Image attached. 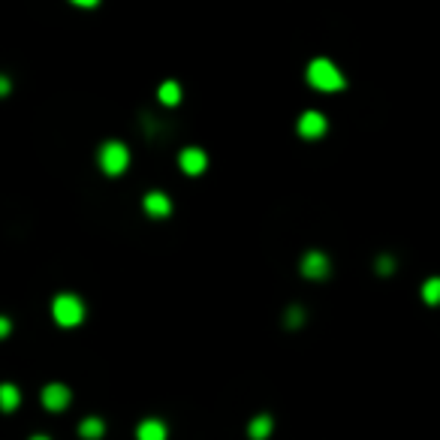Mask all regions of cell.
Masks as SVG:
<instances>
[{"instance_id":"cell-1","label":"cell","mask_w":440,"mask_h":440,"mask_svg":"<svg viewBox=\"0 0 440 440\" xmlns=\"http://www.w3.org/2000/svg\"><path fill=\"white\" fill-rule=\"evenodd\" d=\"M308 81L314 85L317 91H341L344 88V76L338 72V67L332 61H326V58H317V61H311V67H308Z\"/></svg>"},{"instance_id":"cell-14","label":"cell","mask_w":440,"mask_h":440,"mask_svg":"<svg viewBox=\"0 0 440 440\" xmlns=\"http://www.w3.org/2000/svg\"><path fill=\"white\" fill-rule=\"evenodd\" d=\"M423 296H425V301H428V305H437V299H440V281H437V278H432V281L425 283Z\"/></svg>"},{"instance_id":"cell-9","label":"cell","mask_w":440,"mask_h":440,"mask_svg":"<svg viewBox=\"0 0 440 440\" xmlns=\"http://www.w3.org/2000/svg\"><path fill=\"white\" fill-rule=\"evenodd\" d=\"M136 434H139V440H166V425L160 419H145Z\"/></svg>"},{"instance_id":"cell-8","label":"cell","mask_w":440,"mask_h":440,"mask_svg":"<svg viewBox=\"0 0 440 440\" xmlns=\"http://www.w3.org/2000/svg\"><path fill=\"white\" fill-rule=\"evenodd\" d=\"M145 212L151 217H166L172 212V203L166 194H160V190H151L148 196H145Z\"/></svg>"},{"instance_id":"cell-18","label":"cell","mask_w":440,"mask_h":440,"mask_svg":"<svg viewBox=\"0 0 440 440\" xmlns=\"http://www.w3.org/2000/svg\"><path fill=\"white\" fill-rule=\"evenodd\" d=\"M6 94H9V79L0 76V97H6Z\"/></svg>"},{"instance_id":"cell-2","label":"cell","mask_w":440,"mask_h":440,"mask_svg":"<svg viewBox=\"0 0 440 440\" xmlns=\"http://www.w3.org/2000/svg\"><path fill=\"white\" fill-rule=\"evenodd\" d=\"M52 314H54V320H58L61 326H79L81 317H85V305H81L76 296L63 292V296H58L52 301Z\"/></svg>"},{"instance_id":"cell-7","label":"cell","mask_w":440,"mask_h":440,"mask_svg":"<svg viewBox=\"0 0 440 440\" xmlns=\"http://www.w3.org/2000/svg\"><path fill=\"white\" fill-rule=\"evenodd\" d=\"M178 163L187 175H203L205 166H208V157H205V151H199V148H184Z\"/></svg>"},{"instance_id":"cell-4","label":"cell","mask_w":440,"mask_h":440,"mask_svg":"<svg viewBox=\"0 0 440 440\" xmlns=\"http://www.w3.org/2000/svg\"><path fill=\"white\" fill-rule=\"evenodd\" d=\"M42 404L58 414V410H63L70 404V389L63 386V383H49V386L42 389Z\"/></svg>"},{"instance_id":"cell-3","label":"cell","mask_w":440,"mask_h":440,"mask_svg":"<svg viewBox=\"0 0 440 440\" xmlns=\"http://www.w3.org/2000/svg\"><path fill=\"white\" fill-rule=\"evenodd\" d=\"M127 163H130V151H127V145L106 142L103 148H100V166H103L106 175H121V172L127 169Z\"/></svg>"},{"instance_id":"cell-15","label":"cell","mask_w":440,"mask_h":440,"mask_svg":"<svg viewBox=\"0 0 440 440\" xmlns=\"http://www.w3.org/2000/svg\"><path fill=\"white\" fill-rule=\"evenodd\" d=\"M287 323H290V326H299V323H301V308H290Z\"/></svg>"},{"instance_id":"cell-5","label":"cell","mask_w":440,"mask_h":440,"mask_svg":"<svg viewBox=\"0 0 440 440\" xmlns=\"http://www.w3.org/2000/svg\"><path fill=\"white\" fill-rule=\"evenodd\" d=\"M301 274L305 278H326L329 274V256L326 253H320V251H311L305 260H301Z\"/></svg>"},{"instance_id":"cell-10","label":"cell","mask_w":440,"mask_h":440,"mask_svg":"<svg viewBox=\"0 0 440 440\" xmlns=\"http://www.w3.org/2000/svg\"><path fill=\"white\" fill-rule=\"evenodd\" d=\"M18 401H22V395H18V389L13 386V383H0V410H15Z\"/></svg>"},{"instance_id":"cell-19","label":"cell","mask_w":440,"mask_h":440,"mask_svg":"<svg viewBox=\"0 0 440 440\" xmlns=\"http://www.w3.org/2000/svg\"><path fill=\"white\" fill-rule=\"evenodd\" d=\"M31 440H49V437H45V434H33Z\"/></svg>"},{"instance_id":"cell-11","label":"cell","mask_w":440,"mask_h":440,"mask_svg":"<svg viewBox=\"0 0 440 440\" xmlns=\"http://www.w3.org/2000/svg\"><path fill=\"white\" fill-rule=\"evenodd\" d=\"M247 434L253 440H265L272 434V416H256L251 425H247Z\"/></svg>"},{"instance_id":"cell-6","label":"cell","mask_w":440,"mask_h":440,"mask_svg":"<svg viewBox=\"0 0 440 440\" xmlns=\"http://www.w3.org/2000/svg\"><path fill=\"white\" fill-rule=\"evenodd\" d=\"M299 133L305 136V139H320V136L326 133V118L320 112H305L299 118Z\"/></svg>"},{"instance_id":"cell-13","label":"cell","mask_w":440,"mask_h":440,"mask_svg":"<svg viewBox=\"0 0 440 440\" xmlns=\"http://www.w3.org/2000/svg\"><path fill=\"white\" fill-rule=\"evenodd\" d=\"M157 94H160V100H163L166 106H175L178 100H181V88L175 85V81H166V85H160Z\"/></svg>"},{"instance_id":"cell-17","label":"cell","mask_w":440,"mask_h":440,"mask_svg":"<svg viewBox=\"0 0 440 440\" xmlns=\"http://www.w3.org/2000/svg\"><path fill=\"white\" fill-rule=\"evenodd\" d=\"M9 329H13V323H9L6 317H0V338H6V335H9Z\"/></svg>"},{"instance_id":"cell-12","label":"cell","mask_w":440,"mask_h":440,"mask_svg":"<svg viewBox=\"0 0 440 440\" xmlns=\"http://www.w3.org/2000/svg\"><path fill=\"white\" fill-rule=\"evenodd\" d=\"M103 432H106L103 419H85V423L79 425V434L85 437V440H97V437H103Z\"/></svg>"},{"instance_id":"cell-16","label":"cell","mask_w":440,"mask_h":440,"mask_svg":"<svg viewBox=\"0 0 440 440\" xmlns=\"http://www.w3.org/2000/svg\"><path fill=\"white\" fill-rule=\"evenodd\" d=\"M377 269H380V272H383V274H389V272H392V269H395V262H392V260H389V256H383V260H380V262H377Z\"/></svg>"}]
</instances>
